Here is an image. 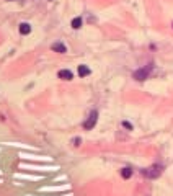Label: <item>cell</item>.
I'll return each mask as SVG.
<instances>
[{"instance_id":"277c9868","label":"cell","mask_w":173,"mask_h":196,"mask_svg":"<svg viewBox=\"0 0 173 196\" xmlns=\"http://www.w3.org/2000/svg\"><path fill=\"white\" fill-rule=\"evenodd\" d=\"M59 79H62V80H72L74 79V74L70 72V70H67V69H64V70H59Z\"/></svg>"},{"instance_id":"7a4b0ae2","label":"cell","mask_w":173,"mask_h":196,"mask_svg":"<svg viewBox=\"0 0 173 196\" xmlns=\"http://www.w3.org/2000/svg\"><path fill=\"white\" fill-rule=\"evenodd\" d=\"M150 70H152V65H147V67H142V69H139L136 70V72L132 74V77L136 79V80H145L149 77V74H150Z\"/></svg>"},{"instance_id":"ba28073f","label":"cell","mask_w":173,"mask_h":196,"mask_svg":"<svg viewBox=\"0 0 173 196\" xmlns=\"http://www.w3.org/2000/svg\"><path fill=\"white\" fill-rule=\"evenodd\" d=\"M82 18L80 17H77V18H74V20H72V28H74V30H79V28H82Z\"/></svg>"},{"instance_id":"9c48e42d","label":"cell","mask_w":173,"mask_h":196,"mask_svg":"<svg viewBox=\"0 0 173 196\" xmlns=\"http://www.w3.org/2000/svg\"><path fill=\"white\" fill-rule=\"evenodd\" d=\"M131 175H132L131 168H123L121 170V176H123V178H131Z\"/></svg>"},{"instance_id":"30bf717a","label":"cell","mask_w":173,"mask_h":196,"mask_svg":"<svg viewBox=\"0 0 173 196\" xmlns=\"http://www.w3.org/2000/svg\"><path fill=\"white\" fill-rule=\"evenodd\" d=\"M123 126H124V128H127V129H132V126H131V124H129V123H126V121L123 123Z\"/></svg>"},{"instance_id":"8fae6325","label":"cell","mask_w":173,"mask_h":196,"mask_svg":"<svg viewBox=\"0 0 173 196\" xmlns=\"http://www.w3.org/2000/svg\"><path fill=\"white\" fill-rule=\"evenodd\" d=\"M74 142H75V146H80V139H79V137H75Z\"/></svg>"},{"instance_id":"8992f818","label":"cell","mask_w":173,"mask_h":196,"mask_svg":"<svg viewBox=\"0 0 173 196\" xmlns=\"http://www.w3.org/2000/svg\"><path fill=\"white\" fill-rule=\"evenodd\" d=\"M20 33H21V35H30V33H31L30 23H21V25H20Z\"/></svg>"},{"instance_id":"7c38bea8","label":"cell","mask_w":173,"mask_h":196,"mask_svg":"<svg viewBox=\"0 0 173 196\" xmlns=\"http://www.w3.org/2000/svg\"><path fill=\"white\" fill-rule=\"evenodd\" d=\"M64 196H72V194H64Z\"/></svg>"},{"instance_id":"3957f363","label":"cell","mask_w":173,"mask_h":196,"mask_svg":"<svg viewBox=\"0 0 173 196\" xmlns=\"http://www.w3.org/2000/svg\"><path fill=\"white\" fill-rule=\"evenodd\" d=\"M97 119H98V113L97 111H92V113H90V116H88V119L83 123V129H86V131L93 129L95 124H97Z\"/></svg>"},{"instance_id":"6da1fadb","label":"cell","mask_w":173,"mask_h":196,"mask_svg":"<svg viewBox=\"0 0 173 196\" xmlns=\"http://www.w3.org/2000/svg\"><path fill=\"white\" fill-rule=\"evenodd\" d=\"M160 173H162V165H158V164L142 170V175L147 176V178H157V176H160Z\"/></svg>"},{"instance_id":"52a82bcc","label":"cell","mask_w":173,"mask_h":196,"mask_svg":"<svg viewBox=\"0 0 173 196\" xmlns=\"http://www.w3.org/2000/svg\"><path fill=\"white\" fill-rule=\"evenodd\" d=\"M79 75H80V77H86V75H90V69L86 67V65H79Z\"/></svg>"},{"instance_id":"5b68a950","label":"cell","mask_w":173,"mask_h":196,"mask_svg":"<svg viewBox=\"0 0 173 196\" xmlns=\"http://www.w3.org/2000/svg\"><path fill=\"white\" fill-rule=\"evenodd\" d=\"M52 51L64 54V52H67V47H65L64 44H62V43H54V44H52Z\"/></svg>"}]
</instances>
